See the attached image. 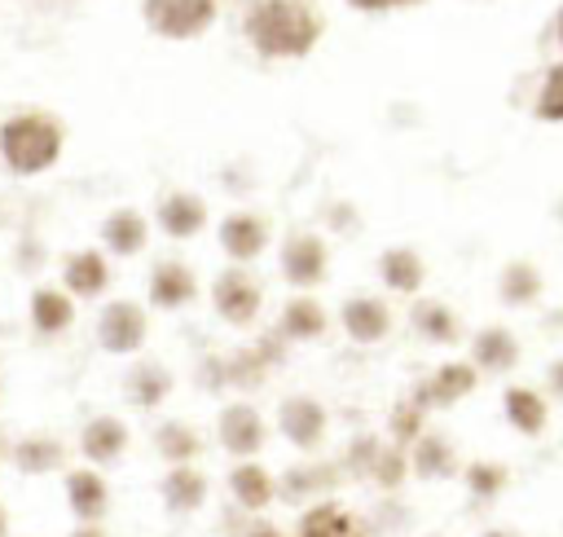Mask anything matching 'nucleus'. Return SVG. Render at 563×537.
<instances>
[{
	"label": "nucleus",
	"mask_w": 563,
	"mask_h": 537,
	"mask_svg": "<svg viewBox=\"0 0 563 537\" xmlns=\"http://www.w3.org/2000/svg\"><path fill=\"white\" fill-rule=\"evenodd\" d=\"M422 537H449V533H422Z\"/></svg>",
	"instance_id": "47"
},
{
	"label": "nucleus",
	"mask_w": 563,
	"mask_h": 537,
	"mask_svg": "<svg viewBox=\"0 0 563 537\" xmlns=\"http://www.w3.org/2000/svg\"><path fill=\"white\" fill-rule=\"evenodd\" d=\"M330 229H334V233L356 229V211H352V202H334V211H330Z\"/></svg>",
	"instance_id": "40"
},
{
	"label": "nucleus",
	"mask_w": 563,
	"mask_h": 537,
	"mask_svg": "<svg viewBox=\"0 0 563 537\" xmlns=\"http://www.w3.org/2000/svg\"><path fill=\"white\" fill-rule=\"evenodd\" d=\"M154 220H158V229H163L172 242H189V238H198V233L207 229L211 207H207V198L194 194V189H167V194L158 198V207H154Z\"/></svg>",
	"instance_id": "13"
},
{
	"label": "nucleus",
	"mask_w": 563,
	"mask_h": 537,
	"mask_svg": "<svg viewBox=\"0 0 563 537\" xmlns=\"http://www.w3.org/2000/svg\"><path fill=\"white\" fill-rule=\"evenodd\" d=\"M462 471V458H457V445L444 436V431H422L413 445H409V475L413 480H453Z\"/></svg>",
	"instance_id": "21"
},
{
	"label": "nucleus",
	"mask_w": 563,
	"mask_h": 537,
	"mask_svg": "<svg viewBox=\"0 0 563 537\" xmlns=\"http://www.w3.org/2000/svg\"><path fill=\"white\" fill-rule=\"evenodd\" d=\"M545 383H550V396H554V401H563V357H559V361H550Z\"/></svg>",
	"instance_id": "41"
},
{
	"label": "nucleus",
	"mask_w": 563,
	"mask_h": 537,
	"mask_svg": "<svg viewBox=\"0 0 563 537\" xmlns=\"http://www.w3.org/2000/svg\"><path fill=\"white\" fill-rule=\"evenodd\" d=\"M475 387H479V370H475L471 361H444V365L427 370V374L413 383L409 401L431 414V409H453V405L466 401Z\"/></svg>",
	"instance_id": "8"
},
{
	"label": "nucleus",
	"mask_w": 563,
	"mask_h": 537,
	"mask_svg": "<svg viewBox=\"0 0 563 537\" xmlns=\"http://www.w3.org/2000/svg\"><path fill=\"white\" fill-rule=\"evenodd\" d=\"M216 440L229 458H255L268 440V427H264V414L251 405V401H229L220 414H216Z\"/></svg>",
	"instance_id": "10"
},
{
	"label": "nucleus",
	"mask_w": 563,
	"mask_h": 537,
	"mask_svg": "<svg viewBox=\"0 0 563 537\" xmlns=\"http://www.w3.org/2000/svg\"><path fill=\"white\" fill-rule=\"evenodd\" d=\"M242 35L264 62H299L321 44L325 22L308 0H251Z\"/></svg>",
	"instance_id": "1"
},
{
	"label": "nucleus",
	"mask_w": 563,
	"mask_h": 537,
	"mask_svg": "<svg viewBox=\"0 0 563 537\" xmlns=\"http://www.w3.org/2000/svg\"><path fill=\"white\" fill-rule=\"evenodd\" d=\"M273 330H277L286 343H312V339H321V335L330 330V313H325V304H321L317 295L295 291V295L282 304Z\"/></svg>",
	"instance_id": "20"
},
{
	"label": "nucleus",
	"mask_w": 563,
	"mask_h": 537,
	"mask_svg": "<svg viewBox=\"0 0 563 537\" xmlns=\"http://www.w3.org/2000/svg\"><path fill=\"white\" fill-rule=\"evenodd\" d=\"M44 260H48V251H44V242L35 238V233H22L18 242H13V264H18V273H40L44 268Z\"/></svg>",
	"instance_id": "38"
},
{
	"label": "nucleus",
	"mask_w": 563,
	"mask_h": 537,
	"mask_svg": "<svg viewBox=\"0 0 563 537\" xmlns=\"http://www.w3.org/2000/svg\"><path fill=\"white\" fill-rule=\"evenodd\" d=\"M343 4L356 13H391V9H418L427 0H343Z\"/></svg>",
	"instance_id": "39"
},
{
	"label": "nucleus",
	"mask_w": 563,
	"mask_h": 537,
	"mask_svg": "<svg viewBox=\"0 0 563 537\" xmlns=\"http://www.w3.org/2000/svg\"><path fill=\"white\" fill-rule=\"evenodd\" d=\"M343 467L334 458H308V462H295L277 475V502L286 506H312L321 497H330L339 484H343Z\"/></svg>",
	"instance_id": "9"
},
{
	"label": "nucleus",
	"mask_w": 563,
	"mask_h": 537,
	"mask_svg": "<svg viewBox=\"0 0 563 537\" xmlns=\"http://www.w3.org/2000/svg\"><path fill=\"white\" fill-rule=\"evenodd\" d=\"M0 401H4V383H0Z\"/></svg>",
	"instance_id": "48"
},
{
	"label": "nucleus",
	"mask_w": 563,
	"mask_h": 537,
	"mask_svg": "<svg viewBox=\"0 0 563 537\" xmlns=\"http://www.w3.org/2000/svg\"><path fill=\"white\" fill-rule=\"evenodd\" d=\"M229 497L238 502V511L246 515H264L277 502V475L260 462V458H242L229 471Z\"/></svg>",
	"instance_id": "19"
},
{
	"label": "nucleus",
	"mask_w": 563,
	"mask_h": 537,
	"mask_svg": "<svg viewBox=\"0 0 563 537\" xmlns=\"http://www.w3.org/2000/svg\"><path fill=\"white\" fill-rule=\"evenodd\" d=\"M378 282L391 291V295H418L422 291V282H427V260H422V251L418 246H409V242H396V246H387V251H378Z\"/></svg>",
	"instance_id": "24"
},
{
	"label": "nucleus",
	"mask_w": 563,
	"mask_h": 537,
	"mask_svg": "<svg viewBox=\"0 0 563 537\" xmlns=\"http://www.w3.org/2000/svg\"><path fill=\"white\" fill-rule=\"evenodd\" d=\"M62 291L70 299H101L110 291V255L101 246H79L62 255Z\"/></svg>",
	"instance_id": "14"
},
{
	"label": "nucleus",
	"mask_w": 563,
	"mask_h": 537,
	"mask_svg": "<svg viewBox=\"0 0 563 537\" xmlns=\"http://www.w3.org/2000/svg\"><path fill=\"white\" fill-rule=\"evenodd\" d=\"M405 480H409V449L383 440V449L374 458V471H369V484L383 489V493H396V489H405Z\"/></svg>",
	"instance_id": "34"
},
{
	"label": "nucleus",
	"mask_w": 563,
	"mask_h": 537,
	"mask_svg": "<svg viewBox=\"0 0 563 537\" xmlns=\"http://www.w3.org/2000/svg\"><path fill=\"white\" fill-rule=\"evenodd\" d=\"M0 537H9V506L0 502Z\"/></svg>",
	"instance_id": "46"
},
{
	"label": "nucleus",
	"mask_w": 563,
	"mask_h": 537,
	"mask_svg": "<svg viewBox=\"0 0 563 537\" xmlns=\"http://www.w3.org/2000/svg\"><path fill=\"white\" fill-rule=\"evenodd\" d=\"M97 238H101V251H106V255L132 260V255H141L145 242H150V220H145L136 207H114V211L101 220Z\"/></svg>",
	"instance_id": "23"
},
{
	"label": "nucleus",
	"mask_w": 563,
	"mask_h": 537,
	"mask_svg": "<svg viewBox=\"0 0 563 537\" xmlns=\"http://www.w3.org/2000/svg\"><path fill=\"white\" fill-rule=\"evenodd\" d=\"M290 537H374V533L356 511H347L334 497H321V502L299 511V524Z\"/></svg>",
	"instance_id": "17"
},
{
	"label": "nucleus",
	"mask_w": 563,
	"mask_h": 537,
	"mask_svg": "<svg viewBox=\"0 0 563 537\" xmlns=\"http://www.w3.org/2000/svg\"><path fill=\"white\" fill-rule=\"evenodd\" d=\"M339 326H343V335L352 343L374 348V343H383L391 335L396 317H391V304L383 295H347L339 304Z\"/></svg>",
	"instance_id": "12"
},
{
	"label": "nucleus",
	"mask_w": 563,
	"mask_h": 537,
	"mask_svg": "<svg viewBox=\"0 0 563 537\" xmlns=\"http://www.w3.org/2000/svg\"><path fill=\"white\" fill-rule=\"evenodd\" d=\"M66 150V123L53 110H13L0 123V163L13 176L48 172Z\"/></svg>",
	"instance_id": "2"
},
{
	"label": "nucleus",
	"mask_w": 563,
	"mask_h": 537,
	"mask_svg": "<svg viewBox=\"0 0 563 537\" xmlns=\"http://www.w3.org/2000/svg\"><path fill=\"white\" fill-rule=\"evenodd\" d=\"M501 414H506V423H510L519 436H528V440L545 436V427H550V401H545L537 387H523V383H515V387L501 392Z\"/></svg>",
	"instance_id": "27"
},
{
	"label": "nucleus",
	"mask_w": 563,
	"mask_h": 537,
	"mask_svg": "<svg viewBox=\"0 0 563 537\" xmlns=\"http://www.w3.org/2000/svg\"><path fill=\"white\" fill-rule=\"evenodd\" d=\"M532 119L537 123H563V62H554L537 88V101H532Z\"/></svg>",
	"instance_id": "37"
},
{
	"label": "nucleus",
	"mask_w": 563,
	"mask_h": 537,
	"mask_svg": "<svg viewBox=\"0 0 563 537\" xmlns=\"http://www.w3.org/2000/svg\"><path fill=\"white\" fill-rule=\"evenodd\" d=\"M545 291V277L532 260H510L501 273H497V299L506 308H532Z\"/></svg>",
	"instance_id": "31"
},
{
	"label": "nucleus",
	"mask_w": 563,
	"mask_h": 537,
	"mask_svg": "<svg viewBox=\"0 0 563 537\" xmlns=\"http://www.w3.org/2000/svg\"><path fill=\"white\" fill-rule=\"evenodd\" d=\"M150 339V313L141 299H106L97 313V343L110 357H132Z\"/></svg>",
	"instance_id": "6"
},
{
	"label": "nucleus",
	"mask_w": 563,
	"mask_h": 537,
	"mask_svg": "<svg viewBox=\"0 0 563 537\" xmlns=\"http://www.w3.org/2000/svg\"><path fill=\"white\" fill-rule=\"evenodd\" d=\"M220 18V0H141V22L158 40H198Z\"/></svg>",
	"instance_id": "3"
},
{
	"label": "nucleus",
	"mask_w": 563,
	"mask_h": 537,
	"mask_svg": "<svg viewBox=\"0 0 563 537\" xmlns=\"http://www.w3.org/2000/svg\"><path fill=\"white\" fill-rule=\"evenodd\" d=\"M378 449H383V436H374V431H356V436L343 445V458H339L343 475H347V480H369Z\"/></svg>",
	"instance_id": "35"
},
{
	"label": "nucleus",
	"mask_w": 563,
	"mask_h": 537,
	"mask_svg": "<svg viewBox=\"0 0 563 537\" xmlns=\"http://www.w3.org/2000/svg\"><path fill=\"white\" fill-rule=\"evenodd\" d=\"M277 431L299 453H317L325 445V436H330V409L308 392H290L277 405Z\"/></svg>",
	"instance_id": "7"
},
{
	"label": "nucleus",
	"mask_w": 563,
	"mask_h": 537,
	"mask_svg": "<svg viewBox=\"0 0 563 537\" xmlns=\"http://www.w3.org/2000/svg\"><path fill=\"white\" fill-rule=\"evenodd\" d=\"M554 40H559V48H563V4H559V13H554Z\"/></svg>",
	"instance_id": "45"
},
{
	"label": "nucleus",
	"mask_w": 563,
	"mask_h": 537,
	"mask_svg": "<svg viewBox=\"0 0 563 537\" xmlns=\"http://www.w3.org/2000/svg\"><path fill=\"white\" fill-rule=\"evenodd\" d=\"M479 537H519V533H515V528H484Z\"/></svg>",
	"instance_id": "44"
},
{
	"label": "nucleus",
	"mask_w": 563,
	"mask_h": 537,
	"mask_svg": "<svg viewBox=\"0 0 563 537\" xmlns=\"http://www.w3.org/2000/svg\"><path fill=\"white\" fill-rule=\"evenodd\" d=\"M145 299L154 308H163V313L189 308L198 299V273L185 260H158L150 268V282H145Z\"/></svg>",
	"instance_id": "16"
},
{
	"label": "nucleus",
	"mask_w": 563,
	"mask_h": 537,
	"mask_svg": "<svg viewBox=\"0 0 563 537\" xmlns=\"http://www.w3.org/2000/svg\"><path fill=\"white\" fill-rule=\"evenodd\" d=\"M207 493H211V480H207V471H202L198 462L167 467L163 480H158V497H163V506H167L172 515H194V511H202Z\"/></svg>",
	"instance_id": "22"
},
{
	"label": "nucleus",
	"mask_w": 563,
	"mask_h": 537,
	"mask_svg": "<svg viewBox=\"0 0 563 537\" xmlns=\"http://www.w3.org/2000/svg\"><path fill=\"white\" fill-rule=\"evenodd\" d=\"M154 453L167 462V467H180V462H198L202 458V436L194 423L185 418H163L154 427Z\"/></svg>",
	"instance_id": "32"
},
{
	"label": "nucleus",
	"mask_w": 563,
	"mask_h": 537,
	"mask_svg": "<svg viewBox=\"0 0 563 537\" xmlns=\"http://www.w3.org/2000/svg\"><path fill=\"white\" fill-rule=\"evenodd\" d=\"M128 445H132V431H128V423L114 418V414H97V418H88L84 431H79V453H84L88 467H114V462L128 453Z\"/></svg>",
	"instance_id": "18"
},
{
	"label": "nucleus",
	"mask_w": 563,
	"mask_h": 537,
	"mask_svg": "<svg viewBox=\"0 0 563 537\" xmlns=\"http://www.w3.org/2000/svg\"><path fill=\"white\" fill-rule=\"evenodd\" d=\"M457 475H462V484H466V493H471L475 502H497V497L510 489V467L497 462V458H475V462H466Z\"/></svg>",
	"instance_id": "33"
},
{
	"label": "nucleus",
	"mask_w": 563,
	"mask_h": 537,
	"mask_svg": "<svg viewBox=\"0 0 563 537\" xmlns=\"http://www.w3.org/2000/svg\"><path fill=\"white\" fill-rule=\"evenodd\" d=\"M70 537H110V533H106L101 524H75V528H70Z\"/></svg>",
	"instance_id": "43"
},
{
	"label": "nucleus",
	"mask_w": 563,
	"mask_h": 537,
	"mask_svg": "<svg viewBox=\"0 0 563 537\" xmlns=\"http://www.w3.org/2000/svg\"><path fill=\"white\" fill-rule=\"evenodd\" d=\"M422 431H427V409H418L409 396H405V401H396V405H391V414H387V440H391V445H400V449H409Z\"/></svg>",
	"instance_id": "36"
},
{
	"label": "nucleus",
	"mask_w": 563,
	"mask_h": 537,
	"mask_svg": "<svg viewBox=\"0 0 563 537\" xmlns=\"http://www.w3.org/2000/svg\"><path fill=\"white\" fill-rule=\"evenodd\" d=\"M519 335L510 330V326H484V330H475V339H471V365L479 370V374H510L515 365H519Z\"/></svg>",
	"instance_id": "25"
},
{
	"label": "nucleus",
	"mask_w": 563,
	"mask_h": 537,
	"mask_svg": "<svg viewBox=\"0 0 563 537\" xmlns=\"http://www.w3.org/2000/svg\"><path fill=\"white\" fill-rule=\"evenodd\" d=\"M9 462L22 471V475H53L66 467V445L48 431H31V436H18L9 445Z\"/></svg>",
	"instance_id": "28"
},
{
	"label": "nucleus",
	"mask_w": 563,
	"mask_h": 537,
	"mask_svg": "<svg viewBox=\"0 0 563 537\" xmlns=\"http://www.w3.org/2000/svg\"><path fill=\"white\" fill-rule=\"evenodd\" d=\"M26 317H31V330L53 339V335H66L75 326V299L62 291V286H35L31 291V304H26Z\"/></svg>",
	"instance_id": "26"
},
{
	"label": "nucleus",
	"mask_w": 563,
	"mask_h": 537,
	"mask_svg": "<svg viewBox=\"0 0 563 537\" xmlns=\"http://www.w3.org/2000/svg\"><path fill=\"white\" fill-rule=\"evenodd\" d=\"M211 308L224 326L233 330H246L260 321V308H264V286L260 277L246 268V264H229L224 273H216L211 282Z\"/></svg>",
	"instance_id": "4"
},
{
	"label": "nucleus",
	"mask_w": 563,
	"mask_h": 537,
	"mask_svg": "<svg viewBox=\"0 0 563 537\" xmlns=\"http://www.w3.org/2000/svg\"><path fill=\"white\" fill-rule=\"evenodd\" d=\"M172 387H176L172 370H167L163 361H154V357L136 361V365L123 374V392H128V401H132L136 409H158V405L172 396Z\"/></svg>",
	"instance_id": "29"
},
{
	"label": "nucleus",
	"mask_w": 563,
	"mask_h": 537,
	"mask_svg": "<svg viewBox=\"0 0 563 537\" xmlns=\"http://www.w3.org/2000/svg\"><path fill=\"white\" fill-rule=\"evenodd\" d=\"M409 326H413L418 339L440 343V348H449V343L462 339V321H457L453 304H444V299H427V295L413 299V308H409Z\"/></svg>",
	"instance_id": "30"
},
{
	"label": "nucleus",
	"mask_w": 563,
	"mask_h": 537,
	"mask_svg": "<svg viewBox=\"0 0 563 537\" xmlns=\"http://www.w3.org/2000/svg\"><path fill=\"white\" fill-rule=\"evenodd\" d=\"M66 484V506L75 515V524H101L110 515V484L101 475V467H70L62 475Z\"/></svg>",
	"instance_id": "15"
},
{
	"label": "nucleus",
	"mask_w": 563,
	"mask_h": 537,
	"mask_svg": "<svg viewBox=\"0 0 563 537\" xmlns=\"http://www.w3.org/2000/svg\"><path fill=\"white\" fill-rule=\"evenodd\" d=\"M242 537H286V533H282V528H277L273 519H251Z\"/></svg>",
	"instance_id": "42"
},
{
	"label": "nucleus",
	"mask_w": 563,
	"mask_h": 537,
	"mask_svg": "<svg viewBox=\"0 0 563 537\" xmlns=\"http://www.w3.org/2000/svg\"><path fill=\"white\" fill-rule=\"evenodd\" d=\"M216 238H220V251L229 255V264H251L273 242V220L264 211H229L220 220Z\"/></svg>",
	"instance_id": "11"
},
{
	"label": "nucleus",
	"mask_w": 563,
	"mask_h": 537,
	"mask_svg": "<svg viewBox=\"0 0 563 537\" xmlns=\"http://www.w3.org/2000/svg\"><path fill=\"white\" fill-rule=\"evenodd\" d=\"M277 268H282V282H286V286L312 291V286H321L325 273H330V242H325L321 233H312V229H303V233L295 229V233H286L282 246H277Z\"/></svg>",
	"instance_id": "5"
}]
</instances>
